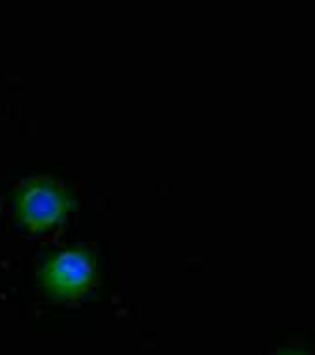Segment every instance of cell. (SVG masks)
Segmentation results:
<instances>
[{"label":"cell","instance_id":"1","mask_svg":"<svg viewBox=\"0 0 315 355\" xmlns=\"http://www.w3.org/2000/svg\"><path fill=\"white\" fill-rule=\"evenodd\" d=\"M69 210L70 198L66 187L53 178H28L15 189L17 219L33 234H40L59 225Z\"/></svg>","mask_w":315,"mask_h":355},{"label":"cell","instance_id":"2","mask_svg":"<svg viewBox=\"0 0 315 355\" xmlns=\"http://www.w3.org/2000/svg\"><path fill=\"white\" fill-rule=\"evenodd\" d=\"M95 255L89 248H69L57 253L38 272L44 291L55 301H74L95 284Z\"/></svg>","mask_w":315,"mask_h":355},{"label":"cell","instance_id":"3","mask_svg":"<svg viewBox=\"0 0 315 355\" xmlns=\"http://www.w3.org/2000/svg\"><path fill=\"white\" fill-rule=\"evenodd\" d=\"M280 355H308V354H300V352H283Z\"/></svg>","mask_w":315,"mask_h":355}]
</instances>
